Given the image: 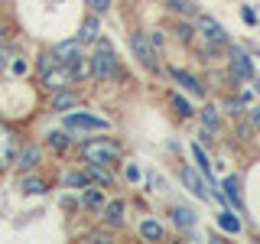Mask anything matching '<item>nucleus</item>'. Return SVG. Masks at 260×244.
<instances>
[{"instance_id": "nucleus-1", "label": "nucleus", "mask_w": 260, "mask_h": 244, "mask_svg": "<svg viewBox=\"0 0 260 244\" xmlns=\"http://www.w3.org/2000/svg\"><path fill=\"white\" fill-rule=\"evenodd\" d=\"M81 160L85 163H101V166H117L124 160V146H120L114 137H91L78 146Z\"/></svg>"}, {"instance_id": "nucleus-2", "label": "nucleus", "mask_w": 260, "mask_h": 244, "mask_svg": "<svg viewBox=\"0 0 260 244\" xmlns=\"http://www.w3.org/2000/svg\"><path fill=\"white\" fill-rule=\"evenodd\" d=\"M88 65H91V75L98 81H117L120 78V59L108 39H98L94 43V52L88 59Z\"/></svg>"}, {"instance_id": "nucleus-3", "label": "nucleus", "mask_w": 260, "mask_h": 244, "mask_svg": "<svg viewBox=\"0 0 260 244\" xmlns=\"http://www.w3.org/2000/svg\"><path fill=\"white\" fill-rule=\"evenodd\" d=\"M111 124L104 117H94L88 111H65V130L69 134H94V130H108Z\"/></svg>"}, {"instance_id": "nucleus-4", "label": "nucleus", "mask_w": 260, "mask_h": 244, "mask_svg": "<svg viewBox=\"0 0 260 244\" xmlns=\"http://www.w3.org/2000/svg\"><path fill=\"white\" fill-rule=\"evenodd\" d=\"M130 52H134V59L140 62L143 69H150V72H159L156 46L150 43V36H146V33H130Z\"/></svg>"}, {"instance_id": "nucleus-5", "label": "nucleus", "mask_w": 260, "mask_h": 244, "mask_svg": "<svg viewBox=\"0 0 260 244\" xmlns=\"http://www.w3.org/2000/svg\"><path fill=\"white\" fill-rule=\"evenodd\" d=\"M199 33L208 39V46H215V49H221V46L228 49V43H231V39H228V29L215 20V16H208V13L199 16Z\"/></svg>"}, {"instance_id": "nucleus-6", "label": "nucleus", "mask_w": 260, "mask_h": 244, "mask_svg": "<svg viewBox=\"0 0 260 244\" xmlns=\"http://www.w3.org/2000/svg\"><path fill=\"white\" fill-rule=\"evenodd\" d=\"M39 78H43V85L49 88V92H59V88H72V85H75V75H72V65H59V62H55L52 69H46Z\"/></svg>"}, {"instance_id": "nucleus-7", "label": "nucleus", "mask_w": 260, "mask_h": 244, "mask_svg": "<svg viewBox=\"0 0 260 244\" xmlns=\"http://www.w3.org/2000/svg\"><path fill=\"white\" fill-rule=\"evenodd\" d=\"M49 52L55 55L59 65H75L81 59V43H78V39H65V43H55Z\"/></svg>"}, {"instance_id": "nucleus-8", "label": "nucleus", "mask_w": 260, "mask_h": 244, "mask_svg": "<svg viewBox=\"0 0 260 244\" xmlns=\"http://www.w3.org/2000/svg\"><path fill=\"white\" fill-rule=\"evenodd\" d=\"M16 169H20V173H32V169L39 166V163H43V146H36V143H26L23 146L20 153H16Z\"/></svg>"}, {"instance_id": "nucleus-9", "label": "nucleus", "mask_w": 260, "mask_h": 244, "mask_svg": "<svg viewBox=\"0 0 260 244\" xmlns=\"http://www.w3.org/2000/svg\"><path fill=\"white\" fill-rule=\"evenodd\" d=\"M228 52H231V69H234V75H238V78H254V62H250V55L244 52V49H238V46L228 43Z\"/></svg>"}, {"instance_id": "nucleus-10", "label": "nucleus", "mask_w": 260, "mask_h": 244, "mask_svg": "<svg viewBox=\"0 0 260 244\" xmlns=\"http://www.w3.org/2000/svg\"><path fill=\"white\" fill-rule=\"evenodd\" d=\"M52 111H59V114H65V111H72V108H78L81 104V98H78V92H72V88H59V92H52Z\"/></svg>"}, {"instance_id": "nucleus-11", "label": "nucleus", "mask_w": 260, "mask_h": 244, "mask_svg": "<svg viewBox=\"0 0 260 244\" xmlns=\"http://www.w3.org/2000/svg\"><path fill=\"white\" fill-rule=\"evenodd\" d=\"M169 75H173V81L176 85H182L189 95H195V98H205V85H202L195 75H189V72H182V69H169Z\"/></svg>"}, {"instance_id": "nucleus-12", "label": "nucleus", "mask_w": 260, "mask_h": 244, "mask_svg": "<svg viewBox=\"0 0 260 244\" xmlns=\"http://www.w3.org/2000/svg\"><path fill=\"white\" fill-rule=\"evenodd\" d=\"M221 195H224V202H231V205H234V211H238V215H241V211H244V199H241V179L238 176H228L224 179V182H221Z\"/></svg>"}, {"instance_id": "nucleus-13", "label": "nucleus", "mask_w": 260, "mask_h": 244, "mask_svg": "<svg viewBox=\"0 0 260 244\" xmlns=\"http://www.w3.org/2000/svg\"><path fill=\"white\" fill-rule=\"evenodd\" d=\"M124 211L127 205L120 199H114V202H104V208H101V215H104V225L108 228H120L124 225Z\"/></svg>"}, {"instance_id": "nucleus-14", "label": "nucleus", "mask_w": 260, "mask_h": 244, "mask_svg": "<svg viewBox=\"0 0 260 244\" xmlns=\"http://www.w3.org/2000/svg\"><path fill=\"white\" fill-rule=\"evenodd\" d=\"M75 39H78L81 46H85V43H98V39H101V23H98V13H91L85 23H81V29H78Z\"/></svg>"}, {"instance_id": "nucleus-15", "label": "nucleus", "mask_w": 260, "mask_h": 244, "mask_svg": "<svg viewBox=\"0 0 260 244\" xmlns=\"http://www.w3.org/2000/svg\"><path fill=\"white\" fill-rule=\"evenodd\" d=\"M179 176H182V182L189 186V192H195L199 195V199H208V189H205V182H202L199 179V173H195V169H189V166H179Z\"/></svg>"}, {"instance_id": "nucleus-16", "label": "nucleus", "mask_w": 260, "mask_h": 244, "mask_svg": "<svg viewBox=\"0 0 260 244\" xmlns=\"http://www.w3.org/2000/svg\"><path fill=\"white\" fill-rule=\"evenodd\" d=\"M104 189H98V186H85L81 189V205H85L88 211H101L104 208Z\"/></svg>"}, {"instance_id": "nucleus-17", "label": "nucleus", "mask_w": 260, "mask_h": 244, "mask_svg": "<svg viewBox=\"0 0 260 244\" xmlns=\"http://www.w3.org/2000/svg\"><path fill=\"white\" fill-rule=\"evenodd\" d=\"M173 222H176L179 228H185V231H192L199 218H195V208H189V205H176V208H173Z\"/></svg>"}, {"instance_id": "nucleus-18", "label": "nucleus", "mask_w": 260, "mask_h": 244, "mask_svg": "<svg viewBox=\"0 0 260 244\" xmlns=\"http://www.w3.org/2000/svg\"><path fill=\"white\" fill-rule=\"evenodd\" d=\"M218 228H221V231H228V234H241L244 231V225H241V218L234 215V211H218Z\"/></svg>"}, {"instance_id": "nucleus-19", "label": "nucleus", "mask_w": 260, "mask_h": 244, "mask_svg": "<svg viewBox=\"0 0 260 244\" xmlns=\"http://www.w3.org/2000/svg\"><path fill=\"white\" fill-rule=\"evenodd\" d=\"M20 189H23V195H46V179L26 173V176H23V182H20Z\"/></svg>"}, {"instance_id": "nucleus-20", "label": "nucleus", "mask_w": 260, "mask_h": 244, "mask_svg": "<svg viewBox=\"0 0 260 244\" xmlns=\"http://www.w3.org/2000/svg\"><path fill=\"white\" fill-rule=\"evenodd\" d=\"M162 225L156 222V218H146V222H140V238L143 241H162Z\"/></svg>"}, {"instance_id": "nucleus-21", "label": "nucleus", "mask_w": 260, "mask_h": 244, "mask_svg": "<svg viewBox=\"0 0 260 244\" xmlns=\"http://www.w3.org/2000/svg\"><path fill=\"white\" fill-rule=\"evenodd\" d=\"M46 143L52 146L55 153H65L72 146V137H69V130H52V134H46Z\"/></svg>"}, {"instance_id": "nucleus-22", "label": "nucleus", "mask_w": 260, "mask_h": 244, "mask_svg": "<svg viewBox=\"0 0 260 244\" xmlns=\"http://www.w3.org/2000/svg\"><path fill=\"white\" fill-rule=\"evenodd\" d=\"M88 176H91V182H98V186H111L114 182L111 166H101V163H88Z\"/></svg>"}, {"instance_id": "nucleus-23", "label": "nucleus", "mask_w": 260, "mask_h": 244, "mask_svg": "<svg viewBox=\"0 0 260 244\" xmlns=\"http://www.w3.org/2000/svg\"><path fill=\"white\" fill-rule=\"evenodd\" d=\"M65 186H69V189H85V186H91V176H88V169L85 173L72 169V173H65Z\"/></svg>"}, {"instance_id": "nucleus-24", "label": "nucleus", "mask_w": 260, "mask_h": 244, "mask_svg": "<svg viewBox=\"0 0 260 244\" xmlns=\"http://www.w3.org/2000/svg\"><path fill=\"white\" fill-rule=\"evenodd\" d=\"M169 101H173V108H176V114H179V117H192V114H195V111H192V104L185 101L182 95H173Z\"/></svg>"}, {"instance_id": "nucleus-25", "label": "nucleus", "mask_w": 260, "mask_h": 244, "mask_svg": "<svg viewBox=\"0 0 260 244\" xmlns=\"http://www.w3.org/2000/svg\"><path fill=\"white\" fill-rule=\"evenodd\" d=\"M173 33H176L179 43H185V46H189V43H192V36H195V29L189 26V23H176V29H173Z\"/></svg>"}, {"instance_id": "nucleus-26", "label": "nucleus", "mask_w": 260, "mask_h": 244, "mask_svg": "<svg viewBox=\"0 0 260 244\" xmlns=\"http://www.w3.org/2000/svg\"><path fill=\"white\" fill-rule=\"evenodd\" d=\"M166 7H169L173 13H195L192 0H166Z\"/></svg>"}, {"instance_id": "nucleus-27", "label": "nucleus", "mask_w": 260, "mask_h": 244, "mask_svg": "<svg viewBox=\"0 0 260 244\" xmlns=\"http://www.w3.org/2000/svg\"><path fill=\"white\" fill-rule=\"evenodd\" d=\"M85 4H88V10H91V13H98V16L111 10V0H85Z\"/></svg>"}, {"instance_id": "nucleus-28", "label": "nucleus", "mask_w": 260, "mask_h": 244, "mask_svg": "<svg viewBox=\"0 0 260 244\" xmlns=\"http://www.w3.org/2000/svg\"><path fill=\"white\" fill-rule=\"evenodd\" d=\"M202 124L211 127V130H218V114H215V108H205V111H202Z\"/></svg>"}, {"instance_id": "nucleus-29", "label": "nucleus", "mask_w": 260, "mask_h": 244, "mask_svg": "<svg viewBox=\"0 0 260 244\" xmlns=\"http://www.w3.org/2000/svg\"><path fill=\"white\" fill-rule=\"evenodd\" d=\"M52 65H55V55H52V52H43V55H39V62H36V69H39V75H43V72H46V69H52Z\"/></svg>"}, {"instance_id": "nucleus-30", "label": "nucleus", "mask_w": 260, "mask_h": 244, "mask_svg": "<svg viewBox=\"0 0 260 244\" xmlns=\"http://www.w3.org/2000/svg\"><path fill=\"white\" fill-rule=\"evenodd\" d=\"M7 46H10V23L0 20V49H7Z\"/></svg>"}, {"instance_id": "nucleus-31", "label": "nucleus", "mask_w": 260, "mask_h": 244, "mask_svg": "<svg viewBox=\"0 0 260 244\" xmlns=\"http://www.w3.org/2000/svg\"><path fill=\"white\" fill-rule=\"evenodd\" d=\"M124 176L130 179V182H140V166H137V163H127V169H124Z\"/></svg>"}, {"instance_id": "nucleus-32", "label": "nucleus", "mask_w": 260, "mask_h": 244, "mask_svg": "<svg viewBox=\"0 0 260 244\" xmlns=\"http://www.w3.org/2000/svg\"><path fill=\"white\" fill-rule=\"evenodd\" d=\"M224 108L231 111V114H241V108H244V101H241V98H231V101H228Z\"/></svg>"}, {"instance_id": "nucleus-33", "label": "nucleus", "mask_w": 260, "mask_h": 244, "mask_svg": "<svg viewBox=\"0 0 260 244\" xmlns=\"http://www.w3.org/2000/svg\"><path fill=\"white\" fill-rule=\"evenodd\" d=\"M241 16H244V23H250V26L257 23V16H254V10H250V7H244V10H241Z\"/></svg>"}, {"instance_id": "nucleus-34", "label": "nucleus", "mask_w": 260, "mask_h": 244, "mask_svg": "<svg viewBox=\"0 0 260 244\" xmlns=\"http://www.w3.org/2000/svg\"><path fill=\"white\" fill-rule=\"evenodd\" d=\"M10 72H13V75H23V72H26V62H23V59H16V62L10 65Z\"/></svg>"}, {"instance_id": "nucleus-35", "label": "nucleus", "mask_w": 260, "mask_h": 244, "mask_svg": "<svg viewBox=\"0 0 260 244\" xmlns=\"http://www.w3.org/2000/svg\"><path fill=\"white\" fill-rule=\"evenodd\" d=\"M250 127L260 130V108H250Z\"/></svg>"}, {"instance_id": "nucleus-36", "label": "nucleus", "mask_w": 260, "mask_h": 244, "mask_svg": "<svg viewBox=\"0 0 260 244\" xmlns=\"http://www.w3.org/2000/svg\"><path fill=\"white\" fill-rule=\"evenodd\" d=\"M150 43H153V46H162V33H159V29L150 33Z\"/></svg>"}]
</instances>
